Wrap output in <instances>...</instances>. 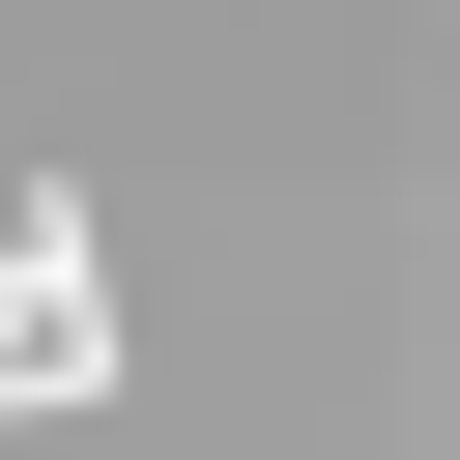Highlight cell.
<instances>
[{"label":"cell","mask_w":460,"mask_h":460,"mask_svg":"<svg viewBox=\"0 0 460 460\" xmlns=\"http://www.w3.org/2000/svg\"><path fill=\"white\" fill-rule=\"evenodd\" d=\"M0 402H115V259H86L58 172L0 201Z\"/></svg>","instance_id":"obj_1"}]
</instances>
